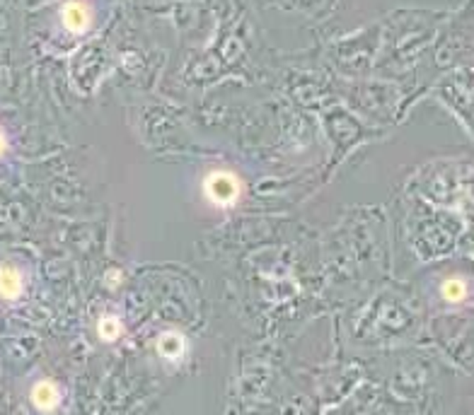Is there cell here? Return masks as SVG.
<instances>
[{
	"mask_svg": "<svg viewBox=\"0 0 474 415\" xmlns=\"http://www.w3.org/2000/svg\"><path fill=\"white\" fill-rule=\"evenodd\" d=\"M204 193L218 208H230L237 203L239 193H242V184L235 174L230 172H213L204 182Z\"/></svg>",
	"mask_w": 474,
	"mask_h": 415,
	"instance_id": "obj_1",
	"label": "cell"
},
{
	"mask_svg": "<svg viewBox=\"0 0 474 415\" xmlns=\"http://www.w3.org/2000/svg\"><path fill=\"white\" fill-rule=\"evenodd\" d=\"M63 27L73 34H83L92 25V8L83 0H68L61 8Z\"/></svg>",
	"mask_w": 474,
	"mask_h": 415,
	"instance_id": "obj_2",
	"label": "cell"
},
{
	"mask_svg": "<svg viewBox=\"0 0 474 415\" xmlns=\"http://www.w3.org/2000/svg\"><path fill=\"white\" fill-rule=\"evenodd\" d=\"M58 401H61V391H58V386L53 384V381L44 379L32 389V403H34L41 413L53 411V408L58 406Z\"/></svg>",
	"mask_w": 474,
	"mask_h": 415,
	"instance_id": "obj_3",
	"label": "cell"
},
{
	"mask_svg": "<svg viewBox=\"0 0 474 415\" xmlns=\"http://www.w3.org/2000/svg\"><path fill=\"white\" fill-rule=\"evenodd\" d=\"M22 292V275L13 266H0V297L15 299Z\"/></svg>",
	"mask_w": 474,
	"mask_h": 415,
	"instance_id": "obj_4",
	"label": "cell"
},
{
	"mask_svg": "<svg viewBox=\"0 0 474 415\" xmlns=\"http://www.w3.org/2000/svg\"><path fill=\"white\" fill-rule=\"evenodd\" d=\"M184 348H187L184 336H179V333H174V331H165L160 338H157V353L167 360H179L184 355Z\"/></svg>",
	"mask_w": 474,
	"mask_h": 415,
	"instance_id": "obj_5",
	"label": "cell"
},
{
	"mask_svg": "<svg viewBox=\"0 0 474 415\" xmlns=\"http://www.w3.org/2000/svg\"><path fill=\"white\" fill-rule=\"evenodd\" d=\"M440 294H443V299H448V302H462V299L467 297V285L462 278H448V280L443 283V287H440Z\"/></svg>",
	"mask_w": 474,
	"mask_h": 415,
	"instance_id": "obj_6",
	"label": "cell"
},
{
	"mask_svg": "<svg viewBox=\"0 0 474 415\" xmlns=\"http://www.w3.org/2000/svg\"><path fill=\"white\" fill-rule=\"evenodd\" d=\"M121 331H124V326H121V321H119L117 316H102L100 326H97L100 338H102V341H107V343L117 341V338L121 336Z\"/></svg>",
	"mask_w": 474,
	"mask_h": 415,
	"instance_id": "obj_7",
	"label": "cell"
},
{
	"mask_svg": "<svg viewBox=\"0 0 474 415\" xmlns=\"http://www.w3.org/2000/svg\"><path fill=\"white\" fill-rule=\"evenodd\" d=\"M5 147H8V140H5V133L0 130V155L5 152Z\"/></svg>",
	"mask_w": 474,
	"mask_h": 415,
	"instance_id": "obj_8",
	"label": "cell"
}]
</instances>
